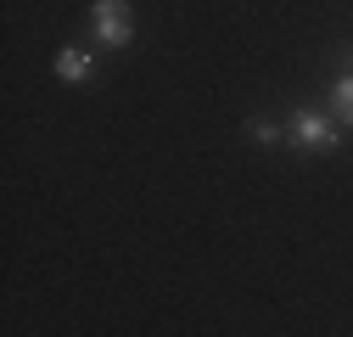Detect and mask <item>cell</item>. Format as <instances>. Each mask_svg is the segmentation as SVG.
<instances>
[{"label":"cell","instance_id":"cell-1","mask_svg":"<svg viewBox=\"0 0 353 337\" xmlns=\"http://www.w3.org/2000/svg\"><path fill=\"white\" fill-rule=\"evenodd\" d=\"M286 141L297 152H331L336 146V118H325V113H292Z\"/></svg>","mask_w":353,"mask_h":337},{"label":"cell","instance_id":"cell-2","mask_svg":"<svg viewBox=\"0 0 353 337\" xmlns=\"http://www.w3.org/2000/svg\"><path fill=\"white\" fill-rule=\"evenodd\" d=\"M90 28H96V39L107 51H123L129 46V34H135V23H129V6L123 0H96L90 6Z\"/></svg>","mask_w":353,"mask_h":337},{"label":"cell","instance_id":"cell-3","mask_svg":"<svg viewBox=\"0 0 353 337\" xmlns=\"http://www.w3.org/2000/svg\"><path fill=\"white\" fill-rule=\"evenodd\" d=\"M331 113H336V124L353 130V51L342 57V73L331 79Z\"/></svg>","mask_w":353,"mask_h":337},{"label":"cell","instance_id":"cell-4","mask_svg":"<svg viewBox=\"0 0 353 337\" xmlns=\"http://www.w3.org/2000/svg\"><path fill=\"white\" fill-rule=\"evenodd\" d=\"M90 51H79V46H68V51H57V73L62 79H90Z\"/></svg>","mask_w":353,"mask_h":337},{"label":"cell","instance_id":"cell-5","mask_svg":"<svg viewBox=\"0 0 353 337\" xmlns=\"http://www.w3.org/2000/svg\"><path fill=\"white\" fill-rule=\"evenodd\" d=\"M247 135H252L258 146H275V141H281V124H275V118H252V124H247Z\"/></svg>","mask_w":353,"mask_h":337}]
</instances>
